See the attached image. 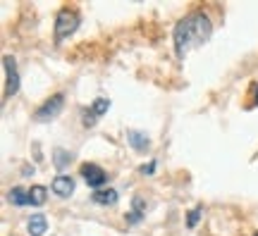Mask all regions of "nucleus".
<instances>
[{
	"instance_id": "1",
	"label": "nucleus",
	"mask_w": 258,
	"mask_h": 236,
	"mask_svg": "<svg viewBox=\"0 0 258 236\" xmlns=\"http://www.w3.org/2000/svg\"><path fill=\"white\" fill-rule=\"evenodd\" d=\"M211 34H213V24L206 12H191L184 19H179L175 27V34H172L177 57L184 60L191 50L201 48L203 43H208Z\"/></svg>"
},
{
	"instance_id": "2",
	"label": "nucleus",
	"mask_w": 258,
	"mask_h": 236,
	"mask_svg": "<svg viewBox=\"0 0 258 236\" xmlns=\"http://www.w3.org/2000/svg\"><path fill=\"white\" fill-rule=\"evenodd\" d=\"M79 27V12L74 8H62L55 17V41L62 43L67 36H72Z\"/></svg>"
},
{
	"instance_id": "3",
	"label": "nucleus",
	"mask_w": 258,
	"mask_h": 236,
	"mask_svg": "<svg viewBox=\"0 0 258 236\" xmlns=\"http://www.w3.org/2000/svg\"><path fill=\"white\" fill-rule=\"evenodd\" d=\"M62 108H64V93H55L43 105H38L36 112H34V119L36 122H50V119H55L62 112Z\"/></svg>"
},
{
	"instance_id": "4",
	"label": "nucleus",
	"mask_w": 258,
	"mask_h": 236,
	"mask_svg": "<svg viewBox=\"0 0 258 236\" xmlns=\"http://www.w3.org/2000/svg\"><path fill=\"white\" fill-rule=\"evenodd\" d=\"M3 64H5V98H12V96L19 91L17 64H15V57H12V55H5V57H3Z\"/></svg>"
},
{
	"instance_id": "5",
	"label": "nucleus",
	"mask_w": 258,
	"mask_h": 236,
	"mask_svg": "<svg viewBox=\"0 0 258 236\" xmlns=\"http://www.w3.org/2000/svg\"><path fill=\"white\" fill-rule=\"evenodd\" d=\"M82 177L86 179V184H89V186H93L96 191L103 189V184H105V179H108V174L103 172V167H98L96 163L82 165Z\"/></svg>"
},
{
	"instance_id": "6",
	"label": "nucleus",
	"mask_w": 258,
	"mask_h": 236,
	"mask_svg": "<svg viewBox=\"0 0 258 236\" xmlns=\"http://www.w3.org/2000/svg\"><path fill=\"white\" fill-rule=\"evenodd\" d=\"M108 108H110V100L108 98H96L91 103V108L84 112V127H93V124L108 112Z\"/></svg>"
},
{
	"instance_id": "7",
	"label": "nucleus",
	"mask_w": 258,
	"mask_h": 236,
	"mask_svg": "<svg viewBox=\"0 0 258 236\" xmlns=\"http://www.w3.org/2000/svg\"><path fill=\"white\" fill-rule=\"evenodd\" d=\"M50 189H53V193H55V196H60V198H70V196L74 193L72 177H67V174H60V177H55Z\"/></svg>"
},
{
	"instance_id": "8",
	"label": "nucleus",
	"mask_w": 258,
	"mask_h": 236,
	"mask_svg": "<svg viewBox=\"0 0 258 236\" xmlns=\"http://www.w3.org/2000/svg\"><path fill=\"white\" fill-rule=\"evenodd\" d=\"M46 229H48V222L43 215H31L27 222V231L31 236H43L46 234Z\"/></svg>"
},
{
	"instance_id": "9",
	"label": "nucleus",
	"mask_w": 258,
	"mask_h": 236,
	"mask_svg": "<svg viewBox=\"0 0 258 236\" xmlns=\"http://www.w3.org/2000/svg\"><path fill=\"white\" fill-rule=\"evenodd\" d=\"M117 191L115 189H98V191H93V200L96 203H101V205H115L117 203Z\"/></svg>"
},
{
	"instance_id": "10",
	"label": "nucleus",
	"mask_w": 258,
	"mask_h": 236,
	"mask_svg": "<svg viewBox=\"0 0 258 236\" xmlns=\"http://www.w3.org/2000/svg\"><path fill=\"white\" fill-rule=\"evenodd\" d=\"M46 198H48L46 186H31V189H29V203H31V205H43Z\"/></svg>"
},
{
	"instance_id": "11",
	"label": "nucleus",
	"mask_w": 258,
	"mask_h": 236,
	"mask_svg": "<svg viewBox=\"0 0 258 236\" xmlns=\"http://www.w3.org/2000/svg\"><path fill=\"white\" fill-rule=\"evenodd\" d=\"M127 138H129V143L134 145L137 150H146L148 145H151V141H148V136H146V134H141V131H129V134H127Z\"/></svg>"
},
{
	"instance_id": "12",
	"label": "nucleus",
	"mask_w": 258,
	"mask_h": 236,
	"mask_svg": "<svg viewBox=\"0 0 258 236\" xmlns=\"http://www.w3.org/2000/svg\"><path fill=\"white\" fill-rule=\"evenodd\" d=\"M10 203L12 205H29V191L27 189H12L10 191Z\"/></svg>"
},
{
	"instance_id": "13",
	"label": "nucleus",
	"mask_w": 258,
	"mask_h": 236,
	"mask_svg": "<svg viewBox=\"0 0 258 236\" xmlns=\"http://www.w3.org/2000/svg\"><path fill=\"white\" fill-rule=\"evenodd\" d=\"M53 163H55L57 170H64V167H70V163H72V153H67V150H62V148H57L55 153H53Z\"/></svg>"
},
{
	"instance_id": "14",
	"label": "nucleus",
	"mask_w": 258,
	"mask_h": 236,
	"mask_svg": "<svg viewBox=\"0 0 258 236\" xmlns=\"http://www.w3.org/2000/svg\"><path fill=\"white\" fill-rule=\"evenodd\" d=\"M144 212H146V208H144V200L134 198V212H129V215H127V222H139V219L144 217Z\"/></svg>"
},
{
	"instance_id": "15",
	"label": "nucleus",
	"mask_w": 258,
	"mask_h": 236,
	"mask_svg": "<svg viewBox=\"0 0 258 236\" xmlns=\"http://www.w3.org/2000/svg\"><path fill=\"white\" fill-rule=\"evenodd\" d=\"M201 212H203L201 208H194L191 212H189V219H186V224H189L191 229L196 227V222H199V217H201Z\"/></svg>"
},
{
	"instance_id": "16",
	"label": "nucleus",
	"mask_w": 258,
	"mask_h": 236,
	"mask_svg": "<svg viewBox=\"0 0 258 236\" xmlns=\"http://www.w3.org/2000/svg\"><path fill=\"white\" fill-rule=\"evenodd\" d=\"M153 170H156V160H151L148 165H141V170H139V172L141 174H153Z\"/></svg>"
},
{
	"instance_id": "17",
	"label": "nucleus",
	"mask_w": 258,
	"mask_h": 236,
	"mask_svg": "<svg viewBox=\"0 0 258 236\" xmlns=\"http://www.w3.org/2000/svg\"><path fill=\"white\" fill-rule=\"evenodd\" d=\"M256 236H258V234H256Z\"/></svg>"
}]
</instances>
